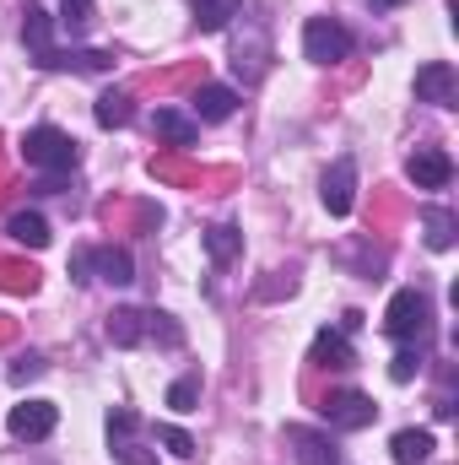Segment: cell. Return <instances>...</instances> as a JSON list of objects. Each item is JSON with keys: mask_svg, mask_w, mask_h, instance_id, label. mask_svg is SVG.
Masks as SVG:
<instances>
[{"mask_svg": "<svg viewBox=\"0 0 459 465\" xmlns=\"http://www.w3.org/2000/svg\"><path fill=\"white\" fill-rule=\"evenodd\" d=\"M314 362H319V368H351L356 351H351V341H346L341 331H319V336H314Z\"/></svg>", "mask_w": 459, "mask_h": 465, "instance_id": "obj_16", "label": "cell"}, {"mask_svg": "<svg viewBox=\"0 0 459 465\" xmlns=\"http://www.w3.org/2000/svg\"><path fill=\"white\" fill-rule=\"evenodd\" d=\"M93 119H98L103 130H124V124L135 119V109H130V98H124V93H103V98L93 104Z\"/></svg>", "mask_w": 459, "mask_h": 465, "instance_id": "obj_20", "label": "cell"}, {"mask_svg": "<svg viewBox=\"0 0 459 465\" xmlns=\"http://www.w3.org/2000/svg\"><path fill=\"white\" fill-rule=\"evenodd\" d=\"M38 373H44V357H38V351L16 357V368H11V379H16V384H27V379H38Z\"/></svg>", "mask_w": 459, "mask_h": 465, "instance_id": "obj_29", "label": "cell"}, {"mask_svg": "<svg viewBox=\"0 0 459 465\" xmlns=\"http://www.w3.org/2000/svg\"><path fill=\"white\" fill-rule=\"evenodd\" d=\"M238 11H243V0H195V27L200 33H222Z\"/></svg>", "mask_w": 459, "mask_h": 465, "instance_id": "obj_19", "label": "cell"}, {"mask_svg": "<svg viewBox=\"0 0 459 465\" xmlns=\"http://www.w3.org/2000/svg\"><path fill=\"white\" fill-rule=\"evenodd\" d=\"M319 195H325V212H330V217H346V212L356 206V163H351V157H336V163H330Z\"/></svg>", "mask_w": 459, "mask_h": 465, "instance_id": "obj_7", "label": "cell"}, {"mask_svg": "<svg viewBox=\"0 0 459 465\" xmlns=\"http://www.w3.org/2000/svg\"><path fill=\"white\" fill-rule=\"evenodd\" d=\"M303 54L314 65H341L351 54V33H346L336 16H308L303 22Z\"/></svg>", "mask_w": 459, "mask_h": 465, "instance_id": "obj_3", "label": "cell"}, {"mask_svg": "<svg viewBox=\"0 0 459 465\" xmlns=\"http://www.w3.org/2000/svg\"><path fill=\"white\" fill-rule=\"evenodd\" d=\"M373 417H378V406H373V395H362V390H341V395L325 401V422H330L336 433H362V428H373Z\"/></svg>", "mask_w": 459, "mask_h": 465, "instance_id": "obj_4", "label": "cell"}, {"mask_svg": "<svg viewBox=\"0 0 459 465\" xmlns=\"http://www.w3.org/2000/svg\"><path fill=\"white\" fill-rule=\"evenodd\" d=\"M22 157H27V168H44V173H71V168L82 163V146H76L65 130H54V124H33V130L22 135Z\"/></svg>", "mask_w": 459, "mask_h": 465, "instance_id": "obj_1", "label": "cell"}, {"mask_svg": "<svg viewBox=\"0 0 459 465\" xmlns=\"http://www.w3.org/2000/svg\"><path fill=\"white\" fill-rule=\"evenodd\" d=\"M416 98H422V104H438V109H454L459 71L449 65V60H427V65L416 71Z\"/></svg>", "mask_w": 459, "mask_h": 465, "instance_id": "obj_6", "label": "cell"}, {"mask_svg": "<svg viewBox=\"0 0 459 465\" xmlns=\"http://www.w3.org/2000/svg\"><path fill=\"white\" fill-rule=\"evenodd\" d=\"M87 22H93V0H65L60 5V27L76 38V33H87Z\"/></svg>", "mask_w": 459, "mask_h": 465, "instance_id": "obj_24", "label": "cell"}, {"mask_svg": "<svg viewBox=\"0 0 459 465\" xmlns=\"http://www.w3.org/2000/svg\"><path fill=\"white\" fill-rule=\"evenodd\" d=\"M232 109H238V93L222 87V82H211V87H200V93H195V119H206V124L232 119Z\"/></svg>", "mask_w": 459, "mask_h": 465, "instance_id": "obj_11", "label": "cell"}, {"mask_svg": "<svg viewBox=\"0 0 459 465\" xmlns=\"http://www.w3.org/2000/svg\"><path fill=\"white\" fill-rule=\"evenodd\" d=\"M151 130H157L162 141H173V146H195V141H200V119L179 114V109H157V114H151Z\"/></svg>", "mask_w": 459, "mask_h": 465, "instance_id": "obj_12", "label": "cell"}, {"mask_svg": "<svg viewBox=\"0 0 459 465\" xmlns=\"http://www.w3.org/2000/svg\"><path fill=\"white\" fill-rule=\"evenodd\" d=\"M157 439H162V450H168V455H179V460H195V439H190L184 428H157Z\"/></svg>", "mask_w": 459, "mask_h": 465, "instance_id": "obj_27", "label": "cell"}, {"mask_svg": "<svg viewBox=\"0 0 459 465\" xmlns=\"http://www.w3.org/2000/svg\"><path fill=\"white\" fill-rule=\"evenodd\" d=\"M146 336H151V341H162V347H179V341H184V331H179L168 314H157V309L146 314Z\"/></svg>", "mask_w": 459, "mask_h": 465, "instance_id": "obj_26", "label": "cell"}, {"mask_svg": "<svg viewBox=\"0 0 459 465\" xmlns=\"http://www.w3.org/2000/svg\"><path fill=\"white\" fill-rule=\"evenodd\" d=\"M109 439H114V455H119L124 465H157V455H146V450H141L130 433H109Z\"/></svg>", "mask_w": 459, "mask_h": 465, "instance_id": "obj_28", "label": "cell"}, {"mask_svg": "<svg viewBox=\"0 0 459 465\" xmlns=\"http://www.w3.org/2000/svg\"><path fill=\"white\" fill-rule=\"evenodd\" d=\"M109 341L114 347H141L146 341V314L141 309H114L109 314Z\"/></svg>", "mask_w": 459, "mask_h": 465, "instance_id": "obj_17", "label": "cell"}, {"mask_svg": "<svg viewBox=\"0 0 459 465\" xmlns=\"http://www.w3.org/2000/svg\"><path fill=\"white\" fill-rule=\"evenodd\" d=\"M5 232H11L22 249H49V223H44L38 212H16V217L5 223Z\"/></svg>", "mask_w": 459, "mask_h": 465, "instance_id": "obj_18", "label": "cell"}, {"mask_svg": "<svg viewBox=\"0 0 459 465\" xmlns=\"http://www.w3.org/2000/svg\"><path fill=\"white\" fill-rule=\"evenodd\" d=\"M71 282H93V249H76L71 254Z\"/></svg>", "mask_w": 459, "mask_h": 465, "instance_id": "obj_30", "label": "cell"}, {"mask_svg": "<svg viewBox=\"0 0 459 465\" xmlns=\"http://www.w3.org/2000/svg\"><path fill=\"white\" fill-rule=\"evenodd\" d=\"M93 271H98L103 282H114V287H130V282H135L130 249H93Z\"/></svg>", "mask_w": 459, "mask_h": 465, "instance_id": "obj_15", "label": "cell"}, {"mask_svg": "<svg viewBox=\"0 0 459 465\" xmlns=\"http://www.w3.org/2000/svg\"><path fill=\"white\" fill-rule=\"evenodd\" d=\"M373 5H384V11H395V5H405V0H373Z\"/></svg>", "mask_w": 459, "mask_h": 465, "instance_id": "obj_31", "label": "cell"}, {"mask_svg": "<svg viewBox=\"0 0 459 465\" xmlns=\"http://www.w3.org/2000/svg\"><path fill=\"white\" fill-rule=\"evenodd\" d=\"M38 65L44 71H93V76H103V71H114V54L109 49H49Z\"/></svg>", "mask_w": 459, "mask_h": 465, "instance_id": "obj_9", "label": "cell"}, {"mask_svg": "<svg viewBox=\"0 0 459 465\" xmlns=\"http://www.w3.org/2000/svg\"><path fill=\"white\" fill-rule=\"evenodd\" d=\"M416 373H422V351L400 347V351H395V362H389V379H395V384H411Z\"/></svg>", "mask_w": 459, "mask_h": 465, "instance_id": "obj_25", "label": "cell"}, {"mask_svg": "<svg viewBox=\"0 0 459 465\" xmlns=\"http://www.w3.org/2000/svg\"><path fill=\"white\" fill-rule=\"evenodd\" d=\"M54 422H60V406H54V401H22V406H11V417H5L11 439H27V444L49 439Z\"/></svg>", "mask_w": 459, "mask_h": 465, "instance_id": "obj_5", "label": "cell"}, {"mask_svg": "<svg viewBox=\"0 0 459 465\" xmlns=\"http://www.w3.org/2000/svg\"><path fill=\"white\" fill-rule=\"evenodd\" d=\"M405 173H411V184H416V190H449V179H454V163H449V152H438V146H422V152L405 163Z\"/></svg>", "mask_w": 459, "mask_h": 465, "instance_id": "obj_8", "label": "cell"}, {"mask_svg": "<svg viewBox=\"0 0 459 465\" xmlns=\"http://www.w3.org/2000/svg\"><path fill=\"white\" fill-rule=\"evenodd\" d=\"M168 406H173L179 417H184V411H195V406H200V379H195V373L173 379V384H168Z\"/></svg>", "mask_w": 459, "mask_h": 465, "instance_id": "obj_23", "label": "cell"}, {"mask_svg": "<svg viewBox=\"0 0 459 465\" xmlns=\"http://www.w3.org/2000/svg\"><path fill=\"white\" fill-rule=\"evenodd\" d=\"M22 44H27V54H33V60H44V54L54 49V16H49L38 0H27V16H22Z\"/></svg>", "mask_w": 459, "mask_h": 465, "instance_id": "obj_10", "label": "cell"}, {"mask_svg": "<svg viewBox=\"0 0 459 465\" xmlns=\"http://www.w3.org/2000/svg\"><path fill=\"white\" fill-rule=\"evenodd\" d=\"M238 249H243V232L232 228V223H217V228L206 232V254H211L217 265H228V260H238Z\"/></svg>", "mask_w": 459, "mask_h": 465, "instance_id": "obj_21", "label": "cell"}, {"mask_svg": "<svg viewBox=\"0 0 459 465\" xmlns=\"http://www.w3.org/2000/svg\"><path fill=\"white\" fill-rule=\"evenodd\" d=\"M389 455H395V465H422L433 455V433L427 428H400L389 439Z\"/></svg>", "mask_w": 459, "mask_h": 465, "instance_id": "obj_14", "label": "cell"}, {"mask_svg": "<svg viewBox=\"0 0 459 465\" xmlns=\"http://www.w3.org/2000/svg\"><path fill=\"white\" fill-rule=\"evenodd\" d=\"M287 439L298 444V460H303V465H341V450H336V439H325V433H308V428H292Z\"/></svg>", "mask_w": 459, "mask_h": 465, "instance_id": "obj_13", "label": "cell"}, {"mask_svg": "<svg viewBox=\"0 0 459 465\" xmlns=\"http://www.w3.org/2000/svg\"><path fill=\"white\" fill-rule=\"evenodd\" d=\"M384 331H389L395 341H427V331H433V303H427L416 287H400V292L389 298V309H384Z\"/></svg>", "mask_w": 459, "mask_h": 465, "instance_id": "obj_2", "label": "cell"}, {"mask_svg": "<svg viewBox=\"0 0 459 465\" xmlns=\"http://www.w3.org/2000/svg\"><path fill=\"white\" fill-rule=\"evenodd\" d=\"M422 223H427V243H433V249H454V228H459L454 212H444V206H427V217H422Z\"/></svg>", "mask_w": 459, "mask_h": 465, "instance_id": "obj_22", "label": "cell"}]
</instances>
